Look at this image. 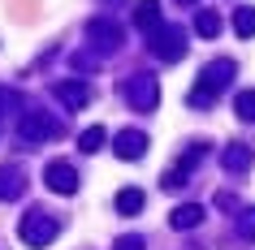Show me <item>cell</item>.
I'll return each instance as SVG.
<instances>
[{
    "instance_id": "obj_1",
    "label": "cell",
    "mask_w": 255,
    "mask_h": 250,
    "mask_svg": "<svg viewBox=\"0 0 255 250\" xmlns=\"http://www.w3.org/2000/svg\"><path fill=\"white\" fill-rule=\"evenodd\" d=\"M234 74H238V65H234L229 56H221V61H208V65L199 69V78H195V91H190V108H212L216 99H221V91H225L229 82H234Z\"/></svg>"
},
{
    "instance_id": "obj_2",
    "label": "cell",
    "mask_w": 255,
    "mask_h": 250,
    "mask_svg": "<svg viewBox=\"0 0 255 250\" xmlns=\"http://www.w3.org/2000/svg\"><path fill=\"white\" fill-rule=\"evenodd\" d=\"M56 233H61V224H56V216L52 211H26L22 216V224H17V237L26 242V246H35V250H43V246H52L56 242Z\"/></svg>"
},
{
    "instance_id": "obj_3",
    "label": "cell",
    "mask_w": 255,
    "mask_h": 250,
    "mask_svg": "<svg viewBox=\"0 0 255 250\" xmlns=\"http://www.w3.org/2000/svg\"><path fill=\"white\" fill-rule=\"evenodd\" d=\"M147 48H151L156 61H182L190 43H186V30L177 26V22H160V26L147 35Z\"/></svg>"
},
{
    "instance_id": "obj_4",
    "label": "cell",
    "mask_w": 255,
    "mask_h": 250,
    "mask_svg": "<svg viewBox=\"0 0 255 250\" xmlns=\"http://www.w3.org/2000/svg\"><path fill=\"white\" fill-rule=\"evenodd\" d=\"M126 99H130L134 112H151V108L160 104V86H156L151 74H134V78L126 82Z\"/></svg>"
},
{
    "instance_id": "obj_5",
    "label": "cell",
    "mask_w": 255,
    "mask_h": 250,
    "mask_svg": "<svg viewBox=\"0 0 255 250\" xmlns=\"http://www.w3.org/2000/svg\"><path fill=\"white\" fill-rule=\"evenodd\" d=\"M43 181H48L52 194H74V190H78V168L65 164V160H52V164L43 168Z\"/></svg>"
},
{
    "instance_id": "obj_6",
    "label": "cell",
    "mask_w": 255,
    "mask_h": 250,
    "mask_svg": "<svg viewBox=\"0 0 255 250\" xmlns=\"http://www.w3.org/2000/svg\"><path fill=\"white\" fill-rule=\"evenodd\" d=\"M113 151H117V160H143L147 156V134L143 130H121L113 138Z\"/></svg>"
},
{
    "instance_id": "obj_7",
    "label": "cell",
    "mask_w": 255,
    "mask_h": 250,
    "mask_svg": "<svg viewBox=\"0 0 255 250\" xmlns=\"http://www.w3.org/2000/svg\"><path fill=\"white\" fill-rule=\"evenodd\" d=\"M87 35L95 39L100 52H117V48H121V26H117V22H108V17H95L91 26H87Z\"/></svg>"
},
{
    "instance_id": "obj_8",
    "label": "cell",
    "mask_w": 255,
    "mask_h": 250,
    "mask_svg": "<svg viewBox=\"0 0 255 250\" xmlns=\"http://www.w3.org/2000/svg\"><path fill=\"white\" fill-rule=\"evenodd\" d=\"M56 125L52 117H43V112H26L22 117V143H43V138H52Z\"/></svg>"
},
{
    "instance_id": "obj_9",
    "label": "cell",
    "mask_w": 255,
    "mask_h": 250,
    "mask_svg": "<svg viewBox=\"0 0 255 250\" xmlns=\"http://www.w3.org/2000/svg\"><path fill=\"white\" fill-rule=\"evenodd\" d=\"M251 160H255L251 147H242V143H229L225 151H221V164H225V172H234V177L251 168Z\"/></svg>"
},
{
    "instance_id": "obj_10",
    "label": "cell",
    "mask_w": 255,
    "mask_h": 250,
    "mask_svg": "<svg viewBox=\"0 0 255 250\" xmlns=\"http://www.w3.org/2000/svg\"><path fill=\"white\" fill-rule=\"evenodd\" d=\"M169 224H173V229H199L203 224V207L199 203H182V207L169 211Z\"/></svg>"
},
{
    "instance_id": "obj_11",
    "label": "cell",
    "mask_w": 255,
    "mask_h": 250,
    "mask_svg": "<svg viewBox=\"0 0 255 250\" xmlns=\"http://www.w3.org/2000/svg\"><path fill=\"white\" fill-rule=\"evenodd\" d=\"M134 26L147 30V35L160 26V0H138L134 4Z\"/></svg>"
},
{
    "instance_id": "obj_12",
    "label": "cell",
    "mask_w": 255,
    "mask_h": 250,
    "mask_svg": "<svg viewBox=\"0 0 255 250\" xmlns=\"http://www.w3.org/2000/svg\"><path fill=\"white\" fill-rule=\"evenodd\" d=\"M56 99L65 108H82L87 99H91V91L82 86V82H56Z\"/></svg>"
},
{
    "instance_id": "obj_13",
    "label": "cell",
    "mask_w": 255,
    "mask_h": 250,
    "mask_svg": "<svg viewBox=\"0 0 255 250\" xmlns=\"http://www.w3.org/2000/svg\"><path fill=\"white\" fill-rule=\"evenodd\" d=\"M143 207H147V194H143V190H134V185L117 190V211L121 216H138Z\"/></svg>"
},
{
    "instance_id": "obj_14",
    "label": "cell",
    "mask_w": 255,
    "mask_h": 250,
    "mask_svg": "<svg viewBox=\"0 0 255 250\" xmlns=\"http://www.w3.org/2000/svg\"><path fill=\"white\" fill-rule=\"evenodd\" d=\"M22 190H26L22 168H0V198H17Z\"/></svg>"
},
{
    "instance_id": "obj_15",
    "label": "cell",
    "mask_w": 255,
    "mask_h": 250,
    "mask_svg": "<svg viewBox=\"0 0 255 250\" xmlns=\"http://www.w3.org/2000/svg\"><path fill=\"white\" fill-rule=\"evenodd\" d=\"M195 30H199L203 39H216V35H221V13H212V9H199V17H195Z\"/></svg>"
},
{
    "instance_id": "obj_16",
    "label": "cell",
    "mask_w": 255,
    "mask_h": 250,
    "mask_svg": "<svg viewBox=\"0 0 255 250\" xmlns=\"http://www.w3.org/2000/svg\"><path fill=\"white\" fill-rule=\"evenodd\" d=\"M104 138H108V134L100 130V125H91V130H82V134H78V147L87 151V156H95V151L104 147Z\"/></svg>"
},
{
    "instance_id": "obj_17",
    "label": "cell",
    "mask_w": 255,
    "mask_h": 250,
    "mask_svg": "<svg viewBox=\"0 0 255 250\" xmlns=\"http://www.w3.org/2000/svg\"><path fill=\"white\" fill-rule=\"evenodd\" d=\"M234 30H238L242 39H251V35H255V4H247V9L234 13Z\"/></svg>"
},
{
    "instance_id": "obj_18",
    "label": "cell",
    "mask_w": 255,
    "mask_h": 250,
    "mask_svg": "<svg viewBox=\"0 0 255 250\" xmlns=\"http://www.w3.org/2000/svg\"><path fill=\"white\" fill-rule=\"evenodd\" d=\"M234 112H238L242 121H255V91H238V99H234Z\"/></svg>"
},
{
    "instance_id": "obj_19",
    "label": "cell",
    "mask_w": 255,
    "mask_h": 250,
    "mask_svg": "<svg viewBox=\"0 0 255 250\" xmlns=\"http://www.w3.org/2000/svg\"><path fill=\"white\" fill-rule=\"evenodd\" d=\"M186 177H190V172L182 168V164H173V168L160 177V185H164V190H177V185H186Z\"/></svg>"
},
{
    "instance_id": "obj_20",
    "label": "cell",
    "mask_w": 255,
    "mask_h": 250,
    "mask_svg": "<svg viewBox=\"0 0 255 250\" xmlns=\"http://www.w3.org/2000/svg\"><path fill=\"white\" fill-rule=\"evenodd\" d=\"M113 250H147V246H143V237H138V233H126V237L113 242Z\"/></svg>"
},
{
    "instance_id": "obj_21",
    "label": "cell",
    "mask_w": 255,
    "mask_h": 250,
    "mask_svg": "<svg viewBox=\"0 0 255 250\" xmlns=\"http://www.w3.org/2000/svg\"><path fill=\"white\" fill-rule=\"evenodd\" d=\"M238 233H242V237H255V207H247V211L238 216Z\"/></svg>"
},
{
    "instance_id": "obj_22",
    "label": "cell",
    "mask_w": 255,
    "mask_h": 250,
    "mask_svg": "<svg viewBox=\"0 0 255 250\" xmlns=\"http://www.w3.org/2000/svg\"><path fill=\"white\" fill-rule=\"evenodd\" d=\"M177 4H195V0H177Z\"/></svg>"
}]
</instances>
